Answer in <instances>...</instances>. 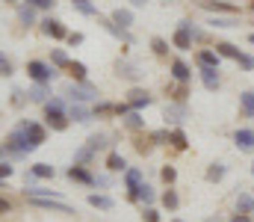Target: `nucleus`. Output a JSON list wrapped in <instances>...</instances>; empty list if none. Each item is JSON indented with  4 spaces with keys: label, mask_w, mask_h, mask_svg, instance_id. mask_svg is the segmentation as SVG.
<instances>
[{
    "label": "nucleus",
    "mask_w": 254,
    "mask_h": 222,
    "mask_svg": "<svg viewBox=\"0 0 254 222\" xmlns=\"http://www.w3.org/2000/svg\"><path fill=\"white\" fill-rule=\"evenodd\" d=\"M45 119H48V128H51V131H65V128H68V113H65L63 98L45 101Z\"/></svg>",
    "instance_id": "obj_1"
},
{
    "label": "nucleus",
    "mask_w": 254,
    "mask_h": 222,
    "mask_svg": "<svg viewBox=\"0 0 254 222\" xmlns=\"http://www.w3.org/2000/svg\"><path fill=\"white\" fill-rule=\"evenodd\" d=\"M63 95L71 104H86V101H95V98H98V89L83 80V83H68L63 89Z\"/></svg>",
    "instance_id": "obj_2"
},
{
    "label": "nucleus",
    "mask_w": 254,
    "mask_h": 222,
    "mask_svg": "<svg viewBox=\"0 0 254 222\" xmlns=\"http://www.w3.org/2000/svg\"><path fill=\"white\" fill-rule=\"evenodd\" d=\"M27 74H30L36 83H51V80L57 77V69H51V66L42 63V60H30V63H27Z\"/></svg>",
    "instance_id": "obj_3"
},
{
    "label": "nucleus",
    "mask_w": 254,
    "mask_h": 222,
    "mask_svg": "<svg viewBox=\"0 0 254 222\" xmlns=\"http://www.w3.org/2000/svg\"><path fill=\"white\" fill-rule=\"evenodd\" d=\"M172 42H175V48H178V51H192V21L184 18V21L178 24V33H175V39H172Z\"/></svg>",
    "instance_id": "obj_4"
},
{
    "label": "nucleus",
    "mask_w": 254,
    "mask_h": 222,
    "mask_svg": "<svg viewBox=\"0 0 254 222\" xmlns=\"http://www.w3.org/2000/svg\"><path fill=\"white\" fill-rule=\"evenodd\" d=\"M201 9H207V12H213V15H219V12H225V15H240V6H237V3H225V0H201Z\"/></svg>",
    "instance_id": "obj_5"
},
{
    "label": "nucleus",
    "mask_w": 254,
    "mask_h": 222,
    "mask_svg": "<svg viewBox=\"0 0 254 222\" xmlns=\"http://www.w3.org/2000/svg\"><path fill=\"white\" fill-rule=\"evenodd\" d=\"M201 74V83H204V89H210V92H216L219 86H222V80H219V69H210V66H201L198 69Z\"/></svg>",
    "instance_id": "obj_6"
},
{
    "label": "nucleus",
    "mask_w": 254,
    "mask_h": 222,
    "mask_svg": "<svg viewBox=\"0 0 254 222\" xmlns=\"http://www.w3.org/2000/svg\"><path fill=\"white\" fill-rule=\"evenodd\" d=\"M42 33L51 36V39H68L63 21H57V18H45V21H42Z\"/></svg>",
    "instance_id": "obj_7"
},
{
    "label": "nucleus",
    "mask_w": 254,
    "mask_h": 222,
    "mask_svg": "<svg viewBox=\"0 0 254 222\" xmlns=\"http://www.w3.org/2000/svg\"><path fill=\"white\" fill-rule=\"evenodd\" d=\"M36 208H45V211H60V214H71V208L60 202V199H45V196H36V199H30Z\"/></svg>",
    "instance_id": "obj_8"
},
{
    "label": "nucleus",
    "mask_w": 254,
    "mask_h": 222,
    "mask_svg": "<svg viewBox=\"0 0 254 222\" xmlns=\"http://www.w3.org/2000/svg\"><path fill=\"white\" fill-rule=\"evenodd\" d=\"M154 98L145 92V89H130L127 92V104H130V110H142V107H148Z\"/></svg>",
    "instance_id": "obj_9"
},
{
    "label": "nucleus",
    "mask_w": 254,
    "mask_h": 222,
    "mask_svg": "<svg viewBox=\"0 0 254 222\" xmlns=\"http://www.w3.org/2000/svg\"><path fill=\"white\" fill-rule=\"evenodd\" d=\"M184 119H187V101H175V104H169V107H166V122L181 125Z\"/></svg>",
    "instance_id": "obj_10"
},
{
    "label": "nucleus",
    "mask_w": 254,
    "mask_h": 222,
    "mask_svg": "<svg viewBox=\"0 0 254 222\" xmlns=\"http://www.w3.org/2000/svg\"><path fill=\"white\" fill-rule=\"evenodd\" d=\"M65 175H68L71 181H80V184H86V187H95V175H92L89 169H83V166H77V163H74V166H71V169H68Z\"/></svg>",
    "instance_id": "obj_11"
},
{
    "label": "nucleus",
    "mask_w": 254,
    "mask_h": 222,
    "mask_svg": "<svg viewBox=\"0 0 254 222\" xmlns=\"http://www.w3.org/2000/svg\"><path fill=\"white\" fill-rule=\"evenodd\" d=\"M234 143L240 151H254V131L252 128H240L237 134H234Z\"/></svg>",
    "instance_id": "obj_12"
},
{
    "label": "nucleus",
    "mask_w": 254,
    "mask_h": 222,
    "mask_svg": "<svg viewBox=\"0 0 254 222\" xmlns=\"http://www.w3.org/2000/svg\"><path fill=\"white\" fill-rule=\"evenodd\" d=\"M172 77H175L178 83H190L192 80V69L184 63V60H172Z\"/></svg>",
    "instance_id": "obj_13"
},
{
    "label": "nucleus",
    "mask_w": 254,
    "mask_h": 222,
    "mask_svg": "<svg viewBox=\"0 0 254 222\" xmlns=\"http://www.w3.org/2000/svg\"><path fill=\"white\" fill-rule=\"evenodd\" d=\"M98 24H101V27H104V30H107L110 36H116V39H125V42H130L127 30H125V27H119V24H116L113 18H98Z\"/></svg>",
    "instance_id": "obj_14"
},
{
    "label": "nucleus",
    "mask_w": 254,
    "mask_h": 222,
    "mask_svg": "<svg viewBox=\"0 0 254 222\" xmlns=\"http://www.w3.org/2000/svg\"><path fill=\"white\" fill-rule=\"evenodd\" d=\"M27 140H30L33 148H39L42 143H45V128L36 125V122H27Z\"/></svg>",
    "instance_id": "obj_15"
},
{
    "label": "nucleus",
    "mask_w": 254,
    "mask_h": 222,
    "mask_svg": "<svg viewBox=\"0 0 254 222\" xmlns=\"http://www.w3.org/2000/svg\"><path fill=\"white\" fill-rule=\"evenodd\" d=\"M68 119H74V122H92V110L89 107H83V104H71V110H68Z\"/></svg>",
    "instance_id": "obj_16"
},
{
    "label": "nucleus",
    "mask_w": 254,
    "mask_h": 222,
    "mask_svg": "<svg viewBox=\"0 0 254 222\" xmlns=\"http://www.w3.org/2000/svg\"><path fill=\"white\" fill-rule=\"evenodd\" d=\"M130 199H133V202H142V205H148V208H151L157 196H154V187H148V184H142V187H139V190H136V193H133Z\"/></svg>",
    "instance_id": "obj_17"
},
{
    "label": "nucleus",
    "mask_w": 254,
    "mask_h": 222,
    "mask_svg": "<svg viewBox=\"0 0 254 222\" xmlns=\"http://www.w3.org/2000/svg\"><path fill=\"white\" fill-rule=\"evenodd\" d=\"M198 66H210V69H219L222 66V57L216 51H198Z\"/></svg>",
    "instance_id": "obj_18"
},
{
    "label": "nucleus",
    "mask_w": 254,
    "mask_h": 222,
    "mask_svg": "<svg viewBox=\"0 0 254 222\" xmlns=\"http://www.w3.org/2000/svg\"><path fill=\"white\" fill-rule=\"evenodd\" d=\"M110 18H113V21H116V24H119V27H133V12H130V9H122V6H119V9H113V15H110Z\"/></svg>",
    "instance_id": "obj_19"
},
{
    "label": "nucleus",
    "mask_w": 254,
    "mask_h": 222,
    "mask_svg": "<svg viewBox=\"0 0 254 222\" xmlns=\"http://www.w3.org/2000/svg\"><path fill=\"white\" fill-rule=\"evenodd\" d=\"M125 184H127V190H130V196L142 187V172L139 169H127L125 172Z\"/></svg>",
    "instance_id": "obj_20"
},
{
    "label": "nucleus",
    "mask_w": 254,
    "mask_h": 222,
    "mask_svg": "<svg viewBox=\"0 0 254 222\" xmlns=\"http://www.w3.org/2000/svg\"><path fill=\"white\" fill-rule=\"evenodd\" d=\"M216 54L225 57V60H237V57H240V48L231 45V42H216Z\"/></svg>",
    "instance_id": "obj_21"
},
{
    "label": "nucleus",
    "mask_w": 254,
    "mask_h": 222,
    "mask_svg": "<svg viewBox=\"0 0 254 222\" xmlns=\"http://www.w3.org/2000/svg\"><path fill=\"white\" fill-rule=\"evenodd\" d=\"M27 95H30V101H39V104H45L51 92H48V83H33Z\"/></svg>",
    "instance_id": "obj_22"
},
{
    "label": "nucleus",
    "mask_w": 254,
    "mask_h": 222,
    "mask_svg": "<svg viewBox=\"0 0 254 222\" xmlns=\"http://www.w3.org/2000/svg\"><path fill=\"white\" fill-rule=\"evenodd\" d=\"M122 119H125V125L130 128V131H142V128H145V119L139 116V110H130V113H125Z\"/></svg>",
    "instance_id": "obj_23"
},
{
    "label": "nucleus",
    "mask_w": 254,
    "mask_h": 222,
    "mask_svg": "<svg viewBox=\"0 0 254 222\" xmlns=\"http://www.w3.org/2000/svg\"><path fill=\"white\" fill-rule=\"evenodd\" d=\"M107 169H110V172H127V163H125V157H122L119 151H113V154L107 157Z\"/></svg>",
    "instance_id": "obj_24"
},
{
    "label": "nucleus",
    "mask_w": 254,
    "mask_h": 222,
    "mask_svg": "<svg viewBox=\"0 0 254 222\" xmlns=\"http://www.w3.org/2000/svg\"><path fill=\"white\" fill-rule=\"evenodd\" d=\"M89 205L92 208H101V211H113V199L110 196H101V193H92L89 196Z\"/></svg>",
    "instance_id": "obj_25"
},
{
    "label": "nucleus",
    "mask_w": 254,
    "mask_h": 222,
    "mask_svg": "<svg viewBox=\"0 0 254 222\" xmlns=\"http://www.w3.org/2000/svg\"><path fill=\"white\" fill-rule=\"evenodd\" d=\"M240 107H243V116H249V119L254 116V92L252 89L240 95Z\"/></svg>",
    "instance_id": "obj_26"
},
{
    "label": "nucleus",
    "mask_w": 254,
    "mask_h": 222,
    "mask_svg": "<svg viewBox=\"0 0 254 222\" xmlns=\"http://www.w3.org/2000/svg\"><path fill=\"white\" fill-rule=\"evenodd\" d=\"M225 175H228V169H225L222 163H213V166L207 169V181H210V184H219Z\"/></svg>",
    "instance_id": "obj_27"
},
{
    "label": "nucleus",
    "mask_w": 254,
    "mask_h": 222,
    "mask_svg": "<svg viewBox=\"0 0 254 222\" xmlns=\"http://www.w3.org/2000/svg\"><path fill=\"white\" fill-rule=\"evenodd\" d=\"M18 18H21V24H24V27H30V24L36 21V6H30V3H27V6H21V9H18Z\"/></svg>",
    "instance_id": "obj_28"
},
{
    "label": "nucleus",
    "mask_w": 254,
    "mask_h": 222,
    "mask_svg": "<svg viewBox=\"0 0 254 222\" xmlns=\"http://www.w3.org/2000/svg\"><path fill=\"white\" fill-rule=\"evenodd\" d=\"M210 27H219V30L240 27V18H237V15H231V18H210Z\"/></svg>",
    "instance_id": "obj_29"
},
{
    "label": "nucleus",
    "mask_w": 254,
    "mask_h": 222,
    "mask_svg": "<svg viewBox=\"0 0 254 222\" xmlns=\"http://www.w3.org/2000/svg\"><path fill=\"white\" fill-rule=\"evenodd\" d=\"M119 74H125L127 80H139L142 77L139 66H133V63H119Z\"/></svg>",
    "instance_id": "obj_30"
},
{
    "label": "nucleus",
    "mask_w": 254,
    "mask_h": 222,
    "mask_svg": "<svg viewBox=\"0 0 254 222\" xmlns=\"http://www.w3.org/2000/svg\"><path fill=\"white\" fill-rule=\"evenodd\" d=\"M237 208H240L243 214H254V196H249V193H240V199H237Z\"/></svg>",
    "instance_id": "obj_31"
},
{
    "label": "nucleus",
    "mask_w": 254,
    "mask_h": 222,
    "mask_svg": "<svg viewBox=\"0 0 254 222\" xmlns=\"http://www.w3.org/2000/svg\"><path fill=\"white\" fill-rule=\"evenodd\" d=\"M151 48H154V54H157V57H166V54H169V42H166V39H160V36H154V39H151Z\"/></svg>",
    "instance_id": "obj_32"
},
{
    "label": "nucleus",
    "mask_w": 254,
    "mask_h": 222,
    "mask_svg": "<svg viewBox=\"0 0 254 222\" xmlns=\"http://www.w3.org/2000/svg\"><path fill=\"white\" fill-rule=\"evenodd\" d=\"M33 175L36 178H54V166L51 163H36L33 166Z\"/></svg>",
    "instance_id": "obj_33"
},
{
    "label": "nucleus",
    "mask_w": 254,
    "mask_h": 222,
    "mask_svg": "<svg viewBox=\"0 0 254 222\" xmlns=\"http://www.w3.org/2000/svg\"><path fill=\"white\" fill-rule=\"evenodd\" d=\"M163 205H166L169 211H178V205H181L178 193H175V190H166V193H163Z\"/></svg>",
    "instance_id": "obj_34"
},
{
    "label": "nucleus",
    "mask_w": 254,
    "mask_h": 222,
    "mask_svg": "<svg viewBox=\"0 0 254 222\" xmlns=\"http://www.w3.org/2000/svg\"><path fill=\"white\" fill-rule=\"evenodd\" d=\"M169 143H172L175 148H187V134L178 128V131H172V134H169Z\"/></svg>",
    "instance_id": "obj_35"
},
{
    "label": "nucleus",
    "mask_w": 254,
    "mask_h": 222,
    "mask_svg": "<svg viewBox=\"0 0 254 222\" xmlns=\"http://www.w3.org/2000/svg\"><path fill=\"white\" fill-rule=\"evenodd\" d=\"M68 72L74 74V80H77V83H83V80H86V66H83V63H68Z\"/></svg>",
    "instance_id": "obj_36"
},
{
    "label": "nucleus",
    "mask_w": 254,
    "mask_h": 222,
    "mask_svg": "<svg viewBox=\"0 0 254 222\" xmlns=\"http://www.w3.org/2000/svg\"><path fill=\"white\" fill-rule=\"evenodd\" d=\"M92 154H95V151H92L89 146H86V148H80V151L74 154V163H77V166H83V163H89V160H92Z\"/></svg>",
    "instance_id": "obj_37"
},
{
    "label": "nucleus",
    "mask_w": 254,
    "mask_h": 222,
    "mask_svg": "<svg viewBox=\"0 0 254 222\" xmlns=\"http://www.w3.org/2000/svg\"><path fill=\"white\" fill-rule=\"evenodd\" d=\"M107 146V137H104V134H92V137H89V148H92V151H98V148H104Z\"/></svg>",
    "instance_id": "obj_38"
},
{
    "label": "nucleus",
    "mask_w": 254,
    "mask_h": 222,
    "mask_svg": "<svg viewBox=\"0 0 254 222\" xmlns=\"http://www.w3.org/2000/svg\"><path fill=\"white\" fill-rule=\"evenodd\" d=\"M237 63H240V66H243L246 72H254V57H252V54H243V51H240V57H237Z\"/></svg>",
    "instance_id": "obj_39"
},
{
    "label": "nucleus",
    "mask_w": 254,
    "mask_h": 222,
    "mask_svg": "<svg viewBox=\"0 0 254 222\" xmlns=\"http://www.w3.org/2000/svg\"><path fill=\"white\" fill-rule=\"evenodd\" d=\"M51 60H54V66H63V69H68V63H71L63 51H54V54H51Z\"/></svg>",
    "instance_id": "obj_40"
},
{
    "label": "nucleus",
    "mask_w": 254,
    "mask_h": 222,
    "mask_svg": "<svg viewBox=\"0 0 254 222\" xmlns=\"http://www.w3.org/2000/svg\"><path fill=\"white\" fill-rule=\"evenodd\" d=\"M151 143L166 146V143H169V131H154V134H151Z\"/></svg>",
    "instance_id": "obj_41"
},
{
    "label": "nucleus",
    "mask_w": 254,
    "mask_h": 222,
    "mask_svg": "<svg viewBox=\"0 0 254 222\" xmlns=\"http://www.w3.org/2000/svg\"><path fill=\"white\" fill-rule=\"evenodd\" d=\"M160 175H163V181H166V184H175V178H178L175 166H163V172H160Z\"/></svg>",
    "instance_id": "obj_42"
},
{
    "label": "nucleus",
    "mask_w": 254,
    "mask_h": 222,
    "mask_svg": "<svg viewBox=\"0 0 254 222\" xmlns=\"http://www.w3.org/2000/svg\"><path fill=\"white\" fill-rule=\"evenodd\" d=\"M74 6H77V9H80L83 15H95V12H98V9H95V6H92L89 0H80V3H74Z\"/></svg>",
    "instance_id": "obj_43"
},
{
    "label": "nucleus",
    "mask_w": 254,
    "mask_h": 222,
    "mask_svg": "<svg viewBox=\"0 0 254 222\" xmlns=\"http://www.w3.org/2000/svg\"><path fill=\"white\" fill-rule=\"evenodd\" d=\"M30 6H36V9H54V3L57 0H27Z\"/></svg>",
    "instance_id": "obj_44"
},
{
    "label": "nucleus",
    "mask_w": 254,
    "mask_h": 222,
    "mask_svg": "<svg viewBox=\"0 0 254 222\" xmlns=\"http://www.w3.org/2000/svg\"><path fill=\"white\" fill-rule=\"evenodd\" d=\"M24 95H27L24 89H12V104H15V107H21V104H24Z\"/></svg>",
    "instance_id": "obj_45"
},
{
    "label": "nucleus",
    "mask_w": 254,
    "mask_h": 222,
    "mask_svg": "<svg viewBox=\"0 0 254 222\" xmlns=\"http://www.w3.org/2000/svg\"><path fill=\"white\" fill-rule=\"evenodd\" d=\"M142 220H145V222H160V214H157L154 208H148V211L142 214Z\"/></svg>",
    "instance_id": "obj_46"
},
{
    "label": "nucleus",
    "mask_w": 254,
    "mask_h": 222,
    "mask_svg": "<svg viewBox=\"0 0 254 222\" xmlns=\"http://www.w3.org/2000/svg\"><path fill=\"white\" fill-rule=\"evenodd\" d=\"M231 222H254V220H252V214H243V211H240V214L231 217Z\"/></svg>",
    "instance_id": "obj_47"
},
{
    "label": "nucleus",
    "mask_w": 254,
    "mask_h": 222,
    "mask_svg": "<svg viewBox=\"0 0 254 222\" xmlns=\"http://www.w3.org/2000/svg\"><path fill=\"white\" fill-rule=\"evenodd\" d=\"M68 45H83V33H68Z\"/></svg>",
    "instance_id": "obj_48"
},
{
    "label": "nucleus",
    "mask_w": 254,
    "mask_h": 222,
    "mask_svg": "<svg viewBox=\"0 0 254 222\" xmlns=\"http://www.w3.org/2000/svg\"><path fill=\"white\" fill-rule=\"evenodd\" d=\"M9 74H12V66L6 60H0V77H9Z\"/></svg>",
    "instance_id": "obj_49"
},
{
    "label": "nucleus",
    "mask_w": 254,
    "mask_h": 222,
    "mask_svg": "<svg viewBox=\"0 0 254 222\" xmlns=\"http://www.w3.org/2000/svg\"><path fill=\"white\" fill-rule=\"evenodd\" d=\"M9 175H12V166H9V163H0V178H3V181H6V178H9Z\"/></svg>",
    "instance_id": "obj_50"
},
{
    "label": "nucleus",
    "mask_w": 254,
    "mask_h": 222,
    "mask_svg": "<svg viewBox=\"0 0 254 222\" xmlns=\"http://www.w3.org/2000/svg\"><path fill=\"white\" fill-rule=\"evenodd\" d=\"M9 208H12V205H9V202H6V199H0V214H6V211H9Z\"/></svg>",
    "instance_id": "obj_51"
},
{
    "label": "nucleus",
    "mask_w": 254,
    "mask_h": 222,
    "mask_svg": "<svg viewBox=\"0 0 254 222\" xmlns=\"http://www.w3.org/2000/svg\"><path fill=\"white\" fill-rule=\"evenodd\" d=\"M145 3H148V0H130V6H136V9H139V6H145Z\"/></svg>",
    "instance_id": "obj_52"
},
{
    "label": "nucleus",
    "mask_w": 254,
    "mask_h": 222,
    "mask_svg": "<svg viewBox=\"0 0 254 222\" xmlns=\"http://www.w3.org/2000/svg\"><path fill=\"white\" fill-rule=\"evenodd\" d=\"M204 222H225V220H222V217H207Z\"/></svg>",
    "instance_id": "obj_53"
},
{
    "label": "nucleus",
    "mask_w": 254,
    "mask_h": 222,
    "mask_svg": "<svg viewBox=\"0 0 254 222\" xmlns=\"http://www.w3.org/2000/svg\"><path fill=\"white\" fill-rule=\"evenodd\" d=\"M249 42H252V45H254V33H252V36H249Z\"/></svg>",
    "instance_id": "obj_54"
},
{
    "label": "nucleus",
    "mask_w": 254,
    "mask_h": 222,
    "mask_svg": "<svg viewBox=\"0 0 254 222\" xmlns=\"http://www.w3.org/2000/svg\"><path fill=\"white\" fill-rule=\"evenodd\" d=\"M6 3H18V0H6Z\"/></svg>",
    "instance_id": "obj_55"
},
{
    "label": "nucleus",
    "mask_w": 254,
    "mask_h": 222,
    "mask_svg": "<svg viewBox=\"0 0 254 222\" xmlns=\"http://www.w3.org/2000/svg\"><path fill=\"white\" fill-rule=\"evenodd\" d=\"M252 175H254V163H252Z\"/></svg>",
    "instance_id": "obj_56"
},
{
    "label": "nucleus",
    "mask_w": 254,
    "mask_h": 222,
    "mask_svg": "<svg viewBox=\"0 0 254 222\" xmlns=\"http://www.w3.org/2000/svg\"><path fill=\"white\" fill-rule=\"evenodd\" d=\"M74 3H80V0H74Z\"/></svg>",
    "instance_id": "obj_57"
},
{
    "label": "nucleus",
    "mask_w": 254,
    "mask_h": 222,
    "mask_svg": "<svg viewBox=\"0 0 254 222\" xmlns=\"http://www.w3.org/2000/svg\"><path fill=\"white\" fill-rule=\"evenodd\" d=\"M175 222H181V220H175Z\"/></svg>",
    "instance_id": "obj_58"
},
{
    "label": "nucleus",
    "mask_w": 254,
    "mask_h": 222,
    "mask_svg": "<svg viewBox=\"0 0 254 222\" xmlns=\"http://www.w3.org/2000/svg\"><path fill=\"white\" fill-rule=\"evenodd\" d=\"M252 9H254V3H252Z\"/></svg>",
    "instance_id": "obj_59"
}]
</instances>
